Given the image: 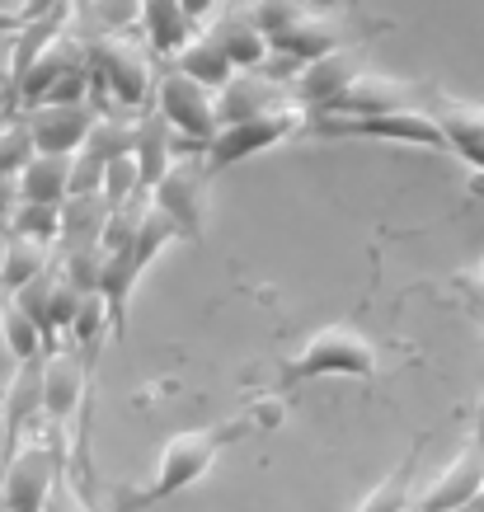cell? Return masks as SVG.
Instances as JSON below:
<instances>
[{
    "label": "cell",
    "instance_id": "cell-1",
    "mask_svg": "<svg viewBox=\"0 0 484 512\" xmlns=\"http://www.w3.org/2000/svg\"><path fill=\"white\" fill-rule=\"evenodd\" d=\"M254 428H259V419L245 409V414H235V419H221V423H207V428H184V433H174L170 442L160 447L156 466H151V480L141 484V489H132V494H127L113 512H146V508H156V503H170V498L188 494L207 470L217 466L221 451L235 447L240 437H250Z\"/></svg>",
    "mask_w": 484,
    "mask_h": 512
},
{
    "label": "cell",
    "instance_id": "cell-2",
    "mask_svg": "<svg viewBox=\"0 0 484 512\" xmlns=\"http://www.w3.org/2000/svg\"><path fill=\"white\" fill-rule=\"evenodd\" d=\"M381 357H376V343L362 334L358 325H325L315 329L311 339L301 343L297 353L278 367V395H292L306 381H320V376H353V381H372Z\"/></svg>",
    "mask_w": 484,
    "mask_h": 512
},
{
    "label": "cell",
    "instance_id": "cell-3",
    "mask_svg": "<svg viewBox=\"0 0 484 512\" xmlns=\"http://www.w3.org/2000/svg\"><path fill=\"white\" fill-rule=\"evenodd\" d=\"M151 43L123 38V33H104L90 43V85L104 90L109 99L141 109L156 94V66H151Z\"/></svg>",
    "mask_w": 484,
    "mask_h": 512
},
{
    "label": "cell",
    "instance_id": "cell-4",
    "mask_svg": "<svg viewBox=\"0 0 484 512\" xmlns=\"http://www.w3.org/2000/svg\"><path fill=\"white\" fill-rule=\"evenodd\" d=\"M306 132H315V137L400 141V146H433V151H447V132H442L433 109H395V113H372V118L311 113V118H306Z\"/></svg>",
    "mask_w": 484,
    "mask_h": 512
},
{
    "label": "cell",
    "instance_id": "cell-5",
    "mask_svg": "<svg viewBox=\"0 0 484 512\" xmlns=\"http://www.w3.org/2000/svg\"><path fill=\"white\" fill-rule=\"evenodd\" d=\"M306 118H311V113L301 109V104H287V109L259 113V118L221 123V127H217V137H212V141L203 146L207 170L221 174V170H231V165H245V160L264 156V151L282 146L287 137H297V132H306Z\"/></svg>",
    "mask_w": 484,
    "mask_h": 512
},
{
    "label": "cell",
    "instance_id": "cell-6",
    "mask_svg": "<svg viewBox=\"0 0 484 512\" xmlns=\"http://www.w3.org/2000/svg\"><path fill=\"white\" fill-rule=\"evenodd\" d=\"M156 113L170 123L179 141H188V151H203L217 137L221 113H217V90L203 85L198 76H188L184 66H174L156 80Z\"/></svg>",
    "mask_w": 484,
    "mask_h": 512
},
{
    "label": "cell",
    "instance_id": "cell-7",
    "mask_svg": "<svg viewBox=\"0 0 484 512\" xmlns=\"http://www.w3.org/2000/svg\"><path fill=\"white\" fill-rule=\"evenodd\" d=\"M57 466L62 451L43 437L19 442V451L0 466V508L5 512H47L57 498Z\"/></svg>",
    "mask_w": 484,
    "mask_h": 512
},
{
    "label": "cell",
    "instance_id": "cell-8",
    "mask_svg": "<svg viewBox=\"0 0 484 512\" xmlns=\"http://www.w3.org/2000/svg\"><path fill=\"white\" fill-rule=\"evenodd\" d=\"M207 184H212V170H207L203 151L193 156L170 160V170L160 174V184L151 188L160 212H170V221L179 226L184 240H203L207 226Z\"/></svg>",
    "mask_w": 484,
    "mask_h": 512
},
{
    "label": "cell",
    "instance_id": "cell-9",
    "mask_svg": "<svg viewBox=\"0 0 484 512\" xmlns=\"http://www.w3.org/2000/svg\"><path fill=\"white\" fill-rule=\"evenodd\" d=\"M94 357L80 362V348H52L43 357V419H47V442L62 451L66 461V433H71V419L80 409V395H85V367Z\"/></svg>",
    "mask_w": 484,
    "mask_h": 512
},
{
    "label": "cell",
    "instance_id": "cell-10",
    "mask_svg": "<svg viewBox=\"0 0 484 512\" xmlns=\"http://www.w3.org/2000/svg\"><path fill=\"white\" fill-rule=\"evenodd\" d=\"M358 76H362V52L353 43H344L325 52V57H315V62H301V76L292 80V99L306 113H329Z\"/></svg>",
    "mask_w": 484,
    "mask_h": 512
},
{
    "label": "cell",
    "instance_id": "cell-11",
    "mask_svg": "<svg viewBox=\"0 0 484 512\" xmlns=\"http://www.w3.org/2000/svg\"><path fill=\"white\" fill-rule=\"evenodd\" d=\"M480 489H484V428L456 451L452 461L442 466L438 480L428 484L409 508L414 512H452V508H461V503H470Z\"/></svg>",
    "mask_w": 484,
    "mask_h": 512
},
{
    "label": "cell",
    "instance_id": "cell-12",
    "mask_svg": "<svg viewBox=\"0 0 484 512\" xmlns=\"http://www.w3.org/2000/svg\"><path fill=\"white\" fill-rule=\"evenodd\" d=\"M43 419V357H29V362H15V376L5 386V400H0V466L19 451V437L29 433V423Z\"/></svg>",
    "mask_w": 484,
    "mask_h": 512
},
{
    "label": "cell",
    "instance_id": "cell-13",
    "mask_svg": "<svg viewBox=\"0 0 484 512\" xmlns=\"http://www.w3.org/2000/svg\"><path fill=\"white\" fill-rule=\"evenodd\" d=\"M29 132H33V146L38 151H62V156H76L90 127L99 123V113L85 104V99H52V104H38L29 109Z\"/></svg>",
    "mask_w": 484,
    "mask_h": 512
},
{
    "label": "cell",
    "instance_id": "cell-14",
    "mask_svg": "<svg viewBox=\"0 0 484 512\" xmlns=\"http://www.w3.org/2000/svg\"><path fill=\"white\" fill-rule=\"evenodd\" d=\"M287 104H297V99H292V80L259 76V66H250V71H235V76L217 90V113H221V123L259 118V113L287 109Z\"/></svg>",
    "mask_w": 484,
    "mask_h": 512
},
{
    "label": "cell",
    "instance_id": "cell-15",
    "mask_svg": "<svg viewBox=\"0 0 484 512\" xmlns=\"http://www.w3.org/2000/svg\"><path fill=\"white\" fill-rule=\"evenodd\" d=\"M419 99H423V85H409V80L372 76V71H362V76L344 90V99H339L329 113H344V118H372V113L423 109Z\"/></svg>",
    "mask_w": 484,
    "mask_h": 512
},
{
    "label": "cell",
    "instance_id": "cell-16",
    "mask_svg": "<svg viewBox=\"0 0 484 512\" xmlns=\"http://www.w3.org/2000/svg\"><path fill=\"white\" fill-rule=\"evenodd\" d=\"M273 52L278 57H297V62H315V57H325V52H334V47H344V29L334 24L329 15H315V10H306V15H297L287 29H278L273 38Z\"/></svg>",
    "mask_w": 484,
    "mask_h": 512
},
{
    "label": "cell",
    "instance_id": "cell-17",
    "mask_svg": "<svg viewBox=\"0 0 484 512\" xmlns=\"http://www.w3.org/2000/svg\"><path fill=\"white\" fill-rule=\"evenodd\" d=\"M442 132H447V151L475 165L484 174V109L480 104H456V99H438L433 104Z\"/></svg>",
    "mask_w": 484,
    "mask_h": 512
},
{
    "label": "cell",
    "instance_id": "cell-18",
    "mask_svg": "<svg viewBox=\"0 0 484 512\" xmlns=\"http://www.w3.org/2000/svg\"><path fill=\"white\" fill-rule=\"evenodd\" d=\"M170 62L184 66L188 76H198L203 85H212V90H221V85L235 76L231 52H226V43H221V33L212 29V24H203V29L193 33V38H188V43L174 52Z\"/></svg>",
    "mask_w": 484,
    "mask_h": 512
},
{
    "label": "cell",
    "instance_id": "cell-19",
    "mask_svg": "<svg viewBox=\"0 0 484 512\" xmlns=\"http://www.w3.org/2000/svg\"><path fill=\"white\" fill-rule=\"evenodd\" d=\"M141 29L156 57H174L198 33V24L188 19L184 0H141Z\"/></svg>",
    "mask_w": 484,
    "mask_h": 512
},
{
    "label": "cell",
    "instance_id": "cell-20",
    "mask_svg": "<svg viewBox=\"0 0 484 512\" xmlns=\"http://www.w3.org/2000/svg\"><path fill=\"white\" fill-rule=\"evenodd\" d=\"M71 165L76 156H62V151H38V156L19 170L15 188L19 198H33V202H66L71 198Z\"/></svg>",
    "mask_w": 484,
    "mask_h": 512
},
{
    "label": "cell",
    "instance_id": "cell-21",
    "mask_svg": "<svg viewBox=\"0 0 484 512\" xmlns=\"http://www.w3.org/2000/svg\"><path fill=\"white\" fill-rule=\"evenodd\" d=\"M423 447H428V433L409 442V451L395 461V470L376 489H367V498L353 512H409V503H414V470H419Z\"/></svg>",
    "mask_w": 484,
    "mask_h": 512
},
{
    "label": "cell",
    "instance_id": "cell-22",
    "mask_svg": "<svg viewBox=\"0 0 484 512\" xmlns=\"http://www.w3.org/2000/svg\"><path fill=\"white\" fill-rule=\"evenodd\" d=\"M109 198L104 193H71L62 202V240L66 249L76 245H99L104 240V221H109Z\"/></svg>",
    "mask_w": 484,
    "mask_h": 512
},
{
    "label": "cell",
    "instance_id": "cell-23",
    "mask_svg": "<svg viewBox=\"0 0 484 512\" xmlns=\"http://www.w3.org/2000/svg\"><path fill=\"white\" fill-rule=\"evenodd\" d=\"M170 123L160 118V113H146V118H137V141H132V156H137V170H141V184H146V193L160 184V174L170 170Z\"/></svg>",
    "mask_w": 484,
    "mask_h": 512
},
{
    "label": "cell",
    "instance_id": "cell-24",
    "mask_svg": "<svg viewBox=\"0 0 484 512\" xmlns=\"http://www.w3.org/2000/svg\"><path fill=\"white\" fill-rule=\"evenodd\" d=\"M212 29L221 33V43H226V52H231L235 71H250V66H259L273 52V43H268V33L259 29L250 19V10H235V15H221Z\"/></svg>",
    "mask_w": 484,
    "mask_h": 512
},
{
    "label": "cell",
    "instance_id": "cell-25",
    "mask_svg": "<svg viewBox=\"0 0 484 512\" xmlns=\"http://www.w3.org/2000/svg\"><path fill=\"white\" fill-rule=\"evenodd\" d=\"M38 273H47V240H29V235H10L0 249V287L15 296L19 287H29Z\"/></svg>",
    "mask_w": 484,
    "mask_h": 512
},
{
    "label": "cell",
    "instance_id": "cell-26",
    "mask_svg": "<svg viewBox=\"0 0 484 512\" xmlns=\"http://www.w3.org/2000/svg\"><path fill=\"white\" fill-rule=\"evenodd\" d=\"M0 339H5V353L15 357V362H29V357H47V334L43 325L33 320L24 306H19L15 296L5 301V311H0Z\"/></svg>",
    "mask_w": 484,
    "mask_h": 512
},
{
    "label": "cell",
    "instance_id": "cell-27",
    "mask_svg": "<svg viewBox=\"0 0 484 512\" xmlns=\"http://www.w3.org/2000/svg\"><path fill=\"white\" fill-rule=\"evenodd\" d=\"M10 235H29V240H62V202H33V198H15L10 217H5Z\"/></svg>",
    "mask_w": 484,
    "mask_h": 512
},
{
    "label": "cell",
    "instance_id": "cell-28",
    "mask_svg": "<svg viewBox=\"0 0 484 512\" xmlns=\"http://www.w3.org/2000/svg\"><path fill=\"white\" fill-rule=\"evenodd\" d=\"M33 156H38V146H33V132L24 118L0 127V174H5V179H19V170H24Z\"/></svg>",
    "mask_w": 484,
    "mask_h": 512
},
{
    "label": "cell",
    "instance_id": "cell-29",
    "mask_svg": "<svg viewBox=\"0 0 484 512\" xmlns=\"http://www.w3.org/2000/svg\"><path fill=\"white\" fill-rule=\"evenodd\" d=\"M137 193H146V184H141V170H137V156L109 160V170H104V198H109V207L137 202Z\"/></svg>",
    "mask_w": 484,
    "mask_h": 512
},
{
    "label": "cell",
    "instance_id": "cell-30",
    "mask_svg": "<svg viewBox=\"0 0 484 512\" xmlns=\"http://www.w3.org/2000/svg\"><path fill=\"white\" fill-rule=\"evenodd\" d=\"M245 10H250L254 24L273 38V33L287 29L297 15H306V0H254V5H245Z\"/></svg>",
    "mask_w": 484,
    "mask_h": 512
},
{
    "label": "cell",
    "instance_id": "cell-31",
    "mask_svg": "<svg viewBox=\"0 0 484 512\" xmlns=\"http://www.w3.org/2000/svg\"><path fill=\"white\" fill-rule=\"evenodd\" d=\"M452 287L461 292V301H466V311L475 315V325L484 329V273H456Z\"/></svg>",
    "mask_w": 484,
    "mask_h": 512
},
{
    "label": "cell",
    "instance_id": "cell-32",
    "mask_svg": "<svg viewBox=\"0 0 484 512\" xmlns=\"http://www.w3.org/2000/svg\"><path fill=\"white\" fill-rule=\"evenodd\" d=\"M15 198H19L15 179H5V174H0V217H10V207H15Z\"/></svg>",
    "mask_w": 484,
    "mask_h": 512
},
{
    "label": "cell",
    "instance_id": "cell-33",
    "mask_svg": "<svg viewBox=\"0 0 484 512\" xmlns=\"http://www.w3.org/2000/svg\"><path fill=\"white\" fill-rule=\"evenodd\" d=\"M452 512H484V489L475 498H470V503H461V508H452Z\"/></svg>",
    "mask_w": 484,
    "mask_h": 512
},
{
    "label": "cell",
    "instance_id": "cell-34",
    "mask_svg": "<svg viewBox=\"0 0 484 512\" xmlns=\"http://www.w3.org/2000/svg\"><path fill=\"white\" fill-rule=\"evenodd\" d=\"M409 512H414V508H409Z\"/></svg>",
    "mask_w": 484,
    "mask_h": 512
}]
</instances>
